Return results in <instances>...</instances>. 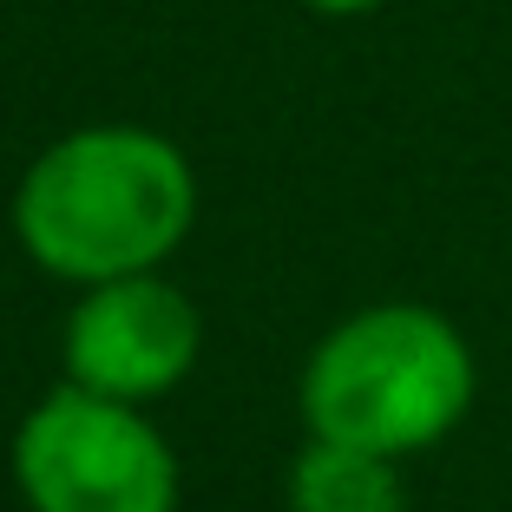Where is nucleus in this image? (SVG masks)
I'll list each match as a JSON object with an SVG mask.
<instances>
[{"instance_id": "1", "label": "nucleus", "mask_w": 512, "mask_h": 512, "mask_svg": "<svg viewBox=\"0 0 512 512\" xmlns=\"http://www.w3.org/2000/svg\"><path fill=\"white\" fill-rule=\"evenodd\" d=\"M197 224V171L151 125H79L53 138L14 191L20 250L60 283L165 270Z\"/></svg>"}, {"instance_id": "2", "label": "nucleus", "mask_w": 512, "mask_h": 512, "mask_svg": "<svg viewBox=\"0 0 512 512\" xmlns=\"http://www.w3.org/2000/svg\"><path fill=\"white\" fill-rule=\"evenodd\" d=\"M480 362L460 322L427 302H368L342 316L302 362L296 407L309 440L381 460L427 453L473 414Z\"/></svg>"}, {"instance_id": "3", "label": "nucleus", "mask_w": 512, "mask_h": 512, "mask_svg": "<svg viewBox=\"0 0 512 512\" xmlns=\"http://www.w3.org/2000/svg\"><path fill=\"white\" fill-rule=\"evenodd\" d=\"M27 512H178V453L145 407L60 381L14 427Z\"/></svg>"}, {"instance_id": "4", "label": "nucleus", "mask_w": 512, "mask_h": 512, "mask_svg": "<svg viewBox=\"0 0 512 512\" xmlns=\"http://www.w3.org/2000/svg\"><path fill=\"white\" fill-rule=\"evenodd\" d=\"M197 348H204L197 302L165 270H145V276L79 289L60 335V362L73 388L145 407L191 375Z\"/></svg>"}, {"instance_id": "5", "label": "nucleus", "mask_w": 512, "mask_h": 512, "mask_svg": "<svg viewBox=\"0 0 512 512\" xmlns=\"http://www.w3.org/2000/svg\"><path fill=\"white\" fill-rule=\"evenodd\" d=\"M289 512H407L401 460L302 440V453L289 460Z\"/></svg>"}, {"instance_id": "6", "label": "nucleus", "mask_w": 512, "mask_h": 512, "mask_svg": "<svg viewBox=\"0 0 512 512\" xmlns=\"http://www.w3.org/2000/svg\"><path fill=\"white\" fill-rule=\"evenodd\" d=\"M309 14H329V20H362L375 14V7H388V0H302Z\"/></svg>"}]
</instances>
